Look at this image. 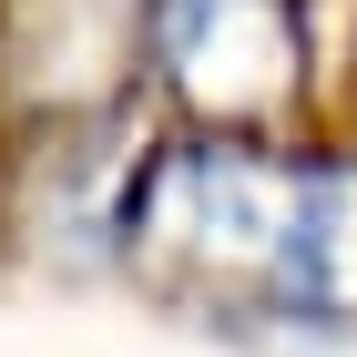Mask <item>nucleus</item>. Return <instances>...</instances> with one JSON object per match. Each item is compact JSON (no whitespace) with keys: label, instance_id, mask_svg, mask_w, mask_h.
<instances>
[{"label":"nucleus","instance_id":"2","mask_svg":"<svg viewBox=\"0 0 357 357\" xmlns=\"http://www.w3.org/2000/svg\"><path fill=\"white\" fill-rule=\"evenodd\" d=\"M174 52L194 61V82L255 92L286 52V21H275V0H174Z\"/></svg>","mask_w":357,"mask_h":357},{"label":"nucleus","instance_id":"1","mask_svg":"<svg viewBox=\"0 0 357 357\" xmlns=\"http://www.w3.org/2000/svg\"><path fill=\"white\" fill-rule=\"evenodd\" d=\"M153 235L215 275H255L275 306L327 317L357 266V194L337 174H286L245 153H194L153 184Z\"/></svg>","mask_w":357,"mask_h":357}]
</instances>
